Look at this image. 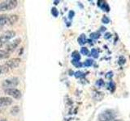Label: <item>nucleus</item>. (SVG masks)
<instances>
[{
  "label": "nucleus",
  "mask_w": 130,
  "mask_h": 121,
  "mask_svg": "<svg viewBox=\"0 0 130 121\" xmlns=\"http://www.w3.org/2000/svg\"><path fill=\"white\" fill-rule=\"evenodd\" d=\"M18 2L16 0H7L0 3V11H7L15 9L17 7Z\"/></svg>",
  "instance_id": "1"
},
{
  "label": "nucleus",
  "mask_w": 130,
  "mask_h": 121,
  "mask_svg": "<svg viewBox=\"0 0 130 121\" xmlns=\"http://www.w3.org/2000/svg\"><path fill=\"white\" fill-rule=\"evenodd\" d=\"M20 81L19 78H16V77H11V78H7L3 82L2 86L3 88L6 89H11V88H14L15 86H16L19 84Z\"/></svg>",
  "instance_id": "2"
},
{
  "label": "nucleus",
  "mask_w": 130,
  "mask_h": 121,
  "mask_svg": "<svg viewBox=\"0 0 130 121\" xmlns=\"http://www.w3.org/2000/svg\"><path fill=\"white\" fill-rule=\"evenodd\" d=\"M116 112L113 110H107L99 115V121H111L115 119Z\"/></svg>",
  "instance_id": "3"
},
{
  "label": "nucleus",
  "mask_w": 130,
  "mask_h": 121,
  "mask_svg": "<svg viewBox=\"0 0 130 121\" xmlns=\"http://www.w3.org/2000/svg\"><path fill=\"white\" fill-rule=\"evenodd\" d=\"M15 32L12 30H7L6 32H4L0 36V43L3 45L4 44H6L11 39L15 37Z\"/></svg>",
  "instance_id": "4"
},
{
  "label": "nucleus",
  "mask_w": 130,
  "mask_h": 121,
  "mask_svg": "<svg viewBox=\"0 0 130 121\" xmlns=\"http://www.w3.org/2000/svg\"><path fill=\"white\" fill-rule=\"evenodd\" d=\"M5 93L7 95H9V96L12 97V98H14L15 99H20L22 97L21 92H20V90H18V89H16V88L6 89Z\"/></svg>",
  "instance_id": "5"
},
{
  "label": "nucleus",
  "mask_w": 130,
  "mask_h": 121,
  "mask_svg": "<svg viewBox=\"0 0 130 121\" xmlns=\"http://www.w3.org/2000/svg\"><path fill=\"white\" fill-rule=\"evenodd\" d=\"M21 43V39L20 38H17L14 40L13 41L10 42L9 44H7V45L6 46V51L8 52V53H11V52H13L16 48H17L19 46V44Z\"/></svg>",
  "instance_id": "6"
},
{
  "label": "nucleus",
  "mask_w": 130,
  "mask_h": 121,
  "mask_svg": "<svg viewBox=\"0 0 130 121\" xmlns=\"http://www.w3.org/2000/svg\"><path fill=\"white\" fill-rule=\"evenodd\" d=\"M20 62H21V60L20 58H11L7 60L5 66L8 69H15V68H17L20 66Z\"/></svg>",
  "instance_id": "7"
},
{
  "label": "nucleus",
  "mask_w": 130,
  "mask_h": 121,
  "mask_svg": "<svg viewBox=\"0 0 130 121\" xmlns=\"http://www.w3.org/2000/svg\"><path fill=\"white\" fill-rule=\"evenodd\" d=\"M12 103V99L9 97H0V107L10 106Z\"/></svg>",
  "instance_id": "8"
},
{
  "label": "nucleus",
  "mask_w": 130,
  "mask_h": 121,
  "mask_svg": "<svg viewBox=\"0 0 130 121\" xmlns=\"http://www.w3.org/2000/svg\"><path fill=\"white\" fill-rule=\"evenodd\" d=\"M19 16L17 15H8V24L7 25H13L18 21Z\"/></svg>",
  "instance_id": "9"
},
{
  "label": "nucleus",
  "mask_w": 130,
  "mask_h": 121,
  "mask_svg": "<svg viewBox=\"0 0 130 121\" xmlns=\"http://www.w3.org/2000/svg\"><path fill=\"white\" fill-rule=\"evenodd\" d=\"M6 24H8V15H0V28Z\"/></svg>",
  "instance_id": "10"
},
{
  "label": "nucleus",
  "mask_w": 130,
  "mask_h": 121,
  "mask_svg": "<svg viewBox=\"0 0 130 121\" xmlns=\"http://www.w3.org/2000/svg\"><path fill=\"white\" fill-rule=\"evenodd\" d=\"M9 56H10V53H8L6 50H1V49H0V60L8 58V57H9Z\"/></svg>",
  "instance_id": "11"
},
{
  "label": "nucleus",
  "mask_w": 130,
  "mask_h": 121,
  "mask_svg": "<svg viewBox=\"0 0 130 121\" xmlns=\"http://www.w3.org/2000/svg\"><path fill=\"white\" fill-rule=\"evenodd\" d=\"M86 41H87V40H86V37H85V35L81 34L78 38L79 44H80V45H82V44H85V43H86Z\"/></svg>",
  "instance_id": "12"
},
{
  "label": "nucleus",
  "mask_w": 130,
  "mask_h": 121,
  "mask_svg": "<svg viewBox=\"0 0 130 121\" xmlns=\"http://www.w3.org/2000/svg\"><path fill=\"white\" fill-rule=\"evenodd\" d=\"M103 97H104L103 93H102V92H97V93H95V95H93V99L98 100V101H101L102 99H103Z\"/></svg>",
  "instance_id": "13"
},
{
  "label": "nucleus",
  "mask_w": 130,
  "mask_h": 121,
  "mask_svg": "<svg viewBox=\"0 0 130 121\" xmlns=\"http://www.w3.org/2000/svg\"><path fill=\"white\" fill-rule=\"evenodd\" d=\"M19 111H20V107H19V106H14V107H12L11 108V111H10L11 114L13 115H17L18 113H19Z\"/></svg>",
  "instance_id": "14"
},
{
  "label": "nucleus",
  "mask_w": 130,
  "mask_h": 121,
  "mask_svg": "<svg viewBox=\"0 0 130 121\" xmlns=\"http://www.w3.org/2000/svg\"><path fill=\"white\" fill-rule=\"evenodd\" d=\"M72 56L73 57V60H80V56L79 54V52L77 51H74L72 53Z\"/></svg>",
  "instance_id": "15"
},
{
  "label": "nucleus",
  "mask_w": 130,
  "mask_h": 121,
  "mask_svg": "<svg viewBox=\"0 0 130 121\" xmlns=\"http://www.w3.org/2000/svg\"><path fill=\"white\" fill-rule=\"evenodd\" d=\"M72 64L74 66L77 67V68H80L82 66V63H80L79 60H72Z\"/></svg>",
  "instance_id": "16"
},
{
  "label": "nucleus",
  "mask_w": 130,
  "mask_h": 121,
  "mask_svg": "<svg viewBox=\"0 0 130 121\" xmlns=\"http://www.w3.org/2000/svg\"><path fill=\"white\" fill-rule=\"evenodd\" d=\"M80 52H81V54H82V55H85V56H88L89 53V49H88L87 48H85V47H82V48H81Z\"/></svg>",
  "instance_id": "17"
},
{
  "label": "nucleus",
  "mask_w": 130,
  "mask_h": 121,
  "mask_svg": "<svg viewBox=\"0 0 130 121\" xmlns=\"http://www.w3.org/2000/svg\"><path fill=\"white\" fill-rule=\"evenodd\" d=\"M91 55L93 56V57L98 58L99 57V51H98L96 48H93L91 50Z\"/></svg>",
  "instance_id": "18"
},
{
  "label": "nucleus",
  "mask_w": 130,
  "mask_h": 121,
  "mask_svg": "<svg viewBox=\"0 0 130 121\" xmlns=\"http://www.w3.org/2000/svg\"><path fill=\"white\" fill-rule=\"evenodd\" d=\"M51 14L53 15V16H55V17H58L59 11H58V10L56 9V7H53L51 9Z\"/></svg>",
  "instance_id": "19"
},
{
  "label": "nucleus",
  "mask_w": 130,
  "mask_h": 121,
  "mask_svg": "<svg viewBox=\"0 0 130 121\" xmlns=\"http://www.w3.org/2000/svg\"><path fill=\"white\" fill-rule=\"evenodd\" d=\"M93 60H91V59H88V60H85V62H84V66H92V65H93Z\"/></svg>",
  "instance_id": "20"
},
{
  "label": "nucleus",
  "mask_w": 130,
  "mask_h": 121,
  "mask_svg": "<svg viewBox=\"0 0 130 121\" xmlns=\"http://www.w3.org/2000/svg\"><path fill=\"white\" fill-rule=\"evenodd\" d=\"M7 70H8V68L6 66H0V74L7 72Z\"/></svg>",
  "instance_id": "21"
},
{
  "label": "nucleus",
  "mask_w": 130,
  "mask_h": 121,
  "mask_svg": "<svg viewBox=\"0 0 130 121\" xmlns=\"http://www.w3.org/2000/svg\"><path fill=\"white\" fill-rule=\"evenodd\" d=\"M99 37V33H98V32H93V33H91L90 35L91 39H98Z\"/></svg>",
  "instance_id": "22"
},
{
  "label": "nucleus",
  "mask_w": 130,
  "mask_h": 121,
  "mask_svg": "<svg viewBox=\"0 0 130 121\" xmlns=\"http://www.w3.org/2000/svg\"><path fill=\"white\" fill-rule=\"evenodd\" d=\"M102 21H103V23H108L110 22V19L107 15H103V19H102Z\"/></svg>",
  "instance_id": "23"
},
{
  "label": "nucleus",
  "mask_w": 130,
  "mask_h": 121,
  "mask_svg": "<svg viewBox=\"0 0 130 121\" xmlns=\"http://www.w3.org/2000/svg\"><path fill=\"white\" fill-rule=\"evenodd\" d=\"M104 81L103 79H99V80H98L97 81V82H96V85L97 86H103V85H104Z\"/></svg>",
  "instance_id": "24"
},
{
  "label": "nucleus",
  "mask_w": 130,
  "mask_h": 121,
  "mask_svg": "<svg viewBox=\"0 0 130 121\" xmlns=\"http://www.w3.org/2000/svg\"><path fill=\"white\" fill-rule=\"evenodd\" d=\"M83 73L82 72H80V71H77L75 73V76H76V78H80V77H82L83 76Z\"/></svg>",
  "instance_id": "25"
},
{
  "label": "nucleus",
  "mask_w": 130,
  "mask_h": 121,
  "mask_svg": "<svg viewBox=\"0 0 130 121\" xmlns=\"http://www.w3.org/2000/svg\"><path fill=\"white\" fill-rule=\"evenodd\" d=\"M112 77H113V73L112 72H108L107 74V75H106V78H112Z\"/></svg>",
  "instance_id": "26"
},
{
  "label": "nucleus",
  "mask_w": 130,
  "mask_h": 121,
  "mask_svg": "<svg viewBox=\"0 0 130 121\" xmlns=\"http://www.w3.org/2000/svg\"><path fill=\"white\" fill-rule=\"evenodd\" d=\"M111 33H110V32H107V33H106L105 34V38L106 39H108V38H110V37H111Z\"/></svg>",
  "instance_id": "27"
},
{
  "label": "nucleus",
  "mask_w": 130,
  "mask_h": 121,
  "mask_svg": "<svg viewBox=\"0 0 130 121\" xmlns=\"http://www.w3.org/2000/svg\"><path fill=\"white\" fill-rule=\"evenodd\" d=\"M69 17L70 18H72L73 17V15H74V11H69Z\"/></svg>",
  "instance_id": "28"
},
{
  "label": "nucleus",
  "mask_w": 130,
  "mask_h": 121,
  "mask_svg": "<svg viewBox=\"0 0 130 121\" xmlns=\"http://www.w3.org/2000/svg\"><path fill=\"white\" fill-rule=\"evenodd\" d=\"M58 3H59V1H55V2H54V4H55V5H57V4H58Z\"/></svg>",
  "instance_id": "29"
},
{
  "label": "nucleus",
  "mask_w": 130,
  "mask_h": 121,
  "mask_svg": "<svg viewBox=\"0 0 130 121\" xmlns=\"http://www.w3.org/2000/svg\"><path fill=\"white\" fill-rule=\"evenodd\" d=\"M111 121H122L121 119H113V120H111Z\"/></svg>",
  "instance_id": "30"
},
{
  "label": "nucleus",
  "mask_w": 130,
  "mask_h": 121,
  "mask_svg": "<svg viewBox=\"0 0 130 121\" xmlns=\"http://www.w3.org/2000/svg\"><path fill=\"white\" fill-rule=\"evenodd\" d=\"M0 121H7V120L4 119H0Z\"/></svg>",
  "instance_id": "31"
},
{
  "label": "nucleus",
  "mask_w": 130,
  "mask_h": 121,
  "mask_svg": "<svg viewBox=\"0 0 130 121\" xmlns=\"http://www.w3.org/2000/svg\"><path fill=\"white\" fill-rule=\"evenodd\" d=\"M2 47H3V44H2L1 43H0V48H1Z\"/></svg>",
  "instance_id": "32"
}]
</instances>
